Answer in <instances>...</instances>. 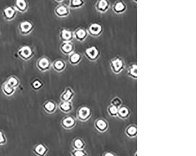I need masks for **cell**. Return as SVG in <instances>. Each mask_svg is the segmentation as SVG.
<instances>
[{"mask_svg": "<svg viewBox=\"0 0 196 156\" xmlns=\"http://www.w3.org/2000/svg\"><path fill=\"white\" fill-rule=\"evenodd\" d=\"M49 152V147L42 143L35 144L33 148V153L36 156H47Z\"/></svg>", "mask_w": 196, "mask_h": 156, "instance_id": "7", "label": "cell"}, {"mask_svg": "<svg viewBox=\"0 0 196 156\" xmlns=\"http://www.w3.org/2000/svg\"><path fill=\"white\" fill-rule=\"evenodd\" d=\"M7 143V139L5 133L0 130V146H4Z\"/></svg>", "mask_w": 196, "mask_h": 156, "instance_id": "35", "label": "cell"}, {"mask_svg": "<svg viewBox=\"0 0 196 156\" xmlns=\"http://www.w3.org/2000/svg\"><path fill=\"white\" fill-rule=\"evenodd\" d=\"M110 67L112 72L116 75L121 73L126 68V62L123 58L116 56L110 61Z\"/></svg>", "mask_w": 196, "mask_h": 156, "instance_id": "1", "label": "cell"}, {"mask_svg": "<svg viewBox=\"0 0 196 156\" xmlns=\"http://www.w3.org/2000/svg\"><path fill=\"white\" fill-rule=\"evenodd\" d=\"M51 67V64L49 59L46 57H42L37 62V68L41 72H46Z\"/></svg>", "mask_w": 196, "mask_h": 156, "instance_id": "11", "label": "cell"}, {"mask_svg": "<svg viewBox=\"0 0 196 156\" xmlns=\"http://www.w3.org/2000/svg\"><path fill=\"white\" fill-rule=\"evenodd\" d=\"M43 109L44 112L49 115L54 114L56 112L58 105L53 100H48L43 105Z\"/></svg>", "mask_w": 196, "mask_h": 156, "instance_id": "13", "label": "cell"}, {"mask_svg": "<svg viewBox=\"0 0 196 156\" xmlns=\"http://www.w3.org/2000/svg\"><path fill=\"white\" fill-rule=\"evenodd\" d=\"M107 112L108 115L111 117H117L118 110V107H116L115 106H113L112 105H110L107 107Z\"/></svg>", "mask_w": 196, "mask_h": 156, "instance_id": "31", "label": "cell"}, {"mask_svg": "<svg viewBox=\"0 0 196 156\" xmlns=\"http://www.w3.org/2000/svg\"><path fill=\"white\" fill-rule=\"evenodd\" d=\"M2 91L3 93L7 97H11L13 96L16 92V89L12 88L10 85L5 82L2 85Z\"/></svg>", "mask_w": 196, "mask_h": 156, "instance_id": "28", "label": "cell"}, {"mask_svg": "<svg viewBox=\"0 0 196 156\" xmlns=\"http://www.w3.org/2000/svg\"><path fill=\"white\" fill-rule=\"evenodd\" d=\"M94 127L98 132L103 133L107 131L109 128V123L107 120L100 117L94 122Z\"/></svg>", "mask_w": 196, "mask_h": 156, "instance_id": "8", "label": "cell"}, {"mask_svg": "<svg viewBox=\"0 0 196 156\" xmlns=\"http://www.w3.org/2000/svg\"><path fill=\"white\" fill-rule=\"evenodd\" d=\"M76 124V119L71 115H67L61 120V126L65 130H71L75 127Z\"/></svg>", "mask_w": 196, "mask_h": 156, "instance_id": "5", "label": "cell"}, {"mask_svg": "<svg viewBox=\"0 0 196 156\" xmlns=\"http://www.w3.org/2000/svg\"><path fill=\"white\" fill-rule=\"evenodd\" d=\"M55 1H57V2H62L63 1H64V0H55Z\"/></svg>", "mask_w": 196, "mask_h": 156, "instance_id": "37", "label": "cell"}, {"mask_svg": "<svg viewBox=\"0 0 196 156\" xmlns=\"http://www.w3.org/2000/svg\"><path fill=\"white\" fill-rule=\"evenodd\" d=\"M59 38L62 42H71L74 39V33L68 29H61L59 34Z\"/></svg>", "mask_w": 196, "mask_h": 156, "instance_id": "19", "label": "cell"}, {"mask_svg": "<svg viewBox=\"0 0 196 156\" xmlns=\"http://www.w3.org/2000/svg\"><path fill=\"white\" fill-rule=\"evenodd\" d=\"M71 156H88V153L84 149L78 150V149H74L73 151L71 152Z\"/></svg>", "mask_w": 196, "mask_h": 156, "instance_id": "32", "label": "cell"}, {"mask_svg": "<svg viewBox=\"0 0 196 156\" xmlns=\"http://www.w3.org/2000/svg\"><path fill=\"white\" fill-rule=\"evenodd\" d=\"M131 115V110L126 105H121L118 107L117 117L121 120H126Z\"/></svg>", "mask_w": 196, "mask_h": 156, "instance_id": "20", "label": "cell"}, {"mask_svg": "<svg viewBox=\"0 0 196 156\" xmlns=\"http://www.w3.org/2000/svg\"><path fill=\"white\" fill-rule=\"evenodd\" d=\"M58 107L62 112L69 113L73 109V102L71 101H61L59 103Z\"/></svg>", "mask_w": 196, "mask_h": 156, "instance_id": "22", "label": "cell"}, {"mask_svg": "<svg viewBox=\"0 0 196 156\" xmlns=\"http://www.w3.org/2000/svg\"><path fill=\"white\" fill-rule=\"evenodd\" d=\"M75 96V92L73 89L70 87H67L60 95L61 101H71Z\"/></svg>", "mask_w": 196, "mask_h": 156, "instance_id": "17", "label": "cell"}, {"mask_svg": "<svg viewBox=\"0 0 196 156\" xmlns=\"http://www.w3.org/2000/svg\"><path fill=\"white\" fill-rule=\"evenodd\" d=\"M84 54L90 62H95L100 58L101 51L97 46H90L85 49Z\"/></svg>", "mask_w": 196, "mask_h": 156, "instance_id": "2", "label": "cell"}, {"mask_svg": "<svg viewBox=\"0 0 196 156\" xmlns=\"http://www.w3.org/2000/svg\"><path fill=\"white\" fill-rule=\"evenodd\" d=\"M14 7L17 11H19L21 12H25L28 10V5L25 0H16Z\"/></svg>", "mask_w": 196, "mask_h": 156, "instance_id": "27", "label": "cell"}, {"mask_svg": "<svg viewBox=\"0 0 196 156\" xmlns=\"http://www.w3.org/2000/svg\"><path fill=\"white\" fill-rule=\"evenodd\" d=\"M84 4V0H70L69 7L73 10H76L82 8Z\"/></svg>", "mask_w": 196, "mask_h": 156, "instance_id": "29", "label": "cell"}, {"mask_svg": "<svg viewBox=\"0 0 196 156\" xmlns=\"http://www.w3.org/2000/svg\"><path fill=\"white\" fill-rule=\"evenodd\" d=\"M83 56L77 52H74L69 55V62L73 66L78 65L82 61Z\"/></svg>", "mask_w": 196, "mask_h": 156, "instance_id": "21", "label": "cell"}, {"mask_svg": "<svg viewBox=\"0 0 196 156\" xmlns=\"http://www.w3.org/2000/svg\"><path fill=\"white\" fill-rule=\"evenodd\" d=\"M111 5V2L109 0H97L95 8L98 12L104 14L108 11Z\"/></svg>", "mask_w": 196, "mask_h": 156, "instance_id": "10", "label": "cell"}, {"mask_svg": "<svg viewBox=\"0 0 196 156\" xmlns=\"http://www.w3.org/2000/svg\"><path fill=\"white\" fill-rule=\"evenodd\" d=\"M127 10V5L124 0H117L112 5V11L116 14H123Z\"/></svg>", "mask_w": 196, "mask_h": 156, "instance_id": "6", "label": "cell"}, {"mask_svg": "<svg viewBox=\"0 0 196 156\" xmlns=\"http://www.w3.org/2000/svg\"><path fill=\"white\" fill-rule=\"evenodd\" d=\"M132 1L134 2V3H137V0H132Z\"/></svg>", "mask_w": 196, "mask_h": 156, "instance_id": "38", "label": "cell"}, {"mask_svg": "<svg viewBox=\"0 0 196 156\" xmlns=\"http://www.w3.org/2000/svg\"><path fill=\"white\" fill-rule=\"evenodd\" d=\"M74 33V38L80 42H83L85 41L88 36L87 29L84 28L83 27H80L76 29Z\"/></svg>", "mask_w": 196, "mask_h": 156, "instance_id": "12", "label": "cell"}, {"mask_svg": "<svg viewBox=\"0 0 196 156\" xmlns=\"http://www.w3.org/2000/svg\"><path fill=\"white\" fill-rule=\"evenodd\" d=\"M72 147L74 149L82 150L84 149L86 146V143L83 139L80 137H75L71 143Z\"/></svg>", "mask_w": 196, "mask_h": 156, "instance_id": "26", "label": "cell"}, {"mask_svg": "<svg viewBox=\"0 0 196 156\" xmlns=\"http://www.w3.org/2000/svg\"><path fill=\"white\" fill-rule=\"evenodd\" d=\"M18 54L21 58L27 61L33 56L34 52L28 46H24L18 50Z\"/></svg>", "mask_w": 196, "mask_h": 156, "instance_id": "9", "label": "cell"}, {"mask_svg": "<svg viewBox=\"0 0 196 156\" xmlns=\"http://www.w3.org/2000/svg\"><path fill=\"white\" fill-rule=\"evenodd\" d=\"M127 74L130 78L134 80L137 79V64L136 62H132L129 65L127 70Z\"/></svg>", "mask_w": 196, "mask_h": 156, "instance_id": "23", "label": "cell"}, {"mask_svg": "<svg viewBox=\"0 0 196 156\" xmlns=\"http://www.w3.org/2000/svg\"><path fill=\"white\" fill-rule=\"evenodd\" d=\"M75 46L72 42H62L60 45V50L64 55H69L74 51Z\"/></svg>", "mask_w": 196, "mask_h": 156, "instance_id": "16", "label": "cell"}, {"mask_svg": "<svg viewBox=\"0 0 196 156\" xmlns=\"http://www.w3.org/2000/svg\"><path fill=\"white\" fill-rule=\"evenodd\" d=\"M31 86L35 90H39L43 86V83H42V82H41L39 80L37 79L33 82V83L31 84Z\"/></svg>", "mask_w": 196, "mask_h": 156, "instance_id": "34", "label": "cell"}, {"mask_svg": "<svg viewBox=\"0 0 196 156\" xmlns=\"http://www.w3.org/2000/svg\"><path fill=\"white\" fill-rule=\"evenodd\" d=\"M34 29L33 24L28 21H23L19 24V31L20 34L27 35L30 34Z\"/></svg>", "mask_w": 196, "mask_h": 156, "instance_id": "14", "label": "cell"}, {"mask_svg": "<svg viewBox=\"0 0 196 156\" xmlns=\"http://www.w3.org/2000/svg\"><path fill=\"white\" fill-rule=\"evenodd\" d=\"M103 26L98 22H92L88 25L87 31L88 34L94 38H97L103 34Z\"/></svg>", "mask_w": 196, "mask_h": 156, "instance_id": "4", "label": "cell"}, {"mask_svg": "<svg viewBox=\"0 0 196 156\" xmlns=\"http://www.w3.org/2000/svg\"><path fill=\"white\" fill-rule=\"evenodd\" d=\"M137 152H136V153H135V155H134V156H137Z\"/></svg>", "mask_w": 196, "mask_h": 156, "instance_id": "39", "label": "cell"}, {"mask_svg": "<svg viewBox=\"0 0 196 156\" xmlns=\"http://www.w3.org/2000/svg\"><path fill=\"white\" fill-rule=\"evenodd\" d=\"M77 118L82 122L88 121L92 116V110L90 107L83 106L79 107L76 113Z\"/></svg>", "mask_w": 196, "mask_h": 156, "instance_id": "3", "label": "cell"}, {"mask_svg": "<svg viewBox=\"0 0 196 156\" xmlns=\"http://www.w3.org/2000/svg\"><path fill=\"white\" fill-rule=\"evenodd\" d=\"M17 10L14 7H8L3 10V14L4 19L7 21L13 20L17 15Z\"/></svg>", "mask_w": 196, "mask_h": 156, "instance_id": "18", "label": "cell"}, {"mask_svg": "<svg viewBox=\"0 0 196 156\" xmlns=\"http://www.w3.org/2000/svg\"><path fill=\"white\" fill-rule=\"evenodd\" d=\"M5 82L8 83L10 86L16 89L20 86V79L14 76H10V78H8Z\"/></svg>", "mask_w": 196, "mask_h": 156, "instance_id": "30", "label": "cell"}, {"mask_svg": "<svg viewBox=\"0 0 196 156\" xmlns=\"http://www.w3.org/2000/svg\"><path fill=\"white\" fill-rule=\"evenodd\" d=\"M55 13L59 18H65L70 14V10L67 5L59 4L55 8Z\"/></svg>", "mask_w": 196, "mask_h": 156, "instance_id": "15", "label": "cell"}, {"mask_svg": "<svg viewBox=\"0 0 196 156\" xmlns=\"http://www.w3.org/2000/svg\"><path fill=\"white\" fill-rule=\"evenodd\" d=\"M102 156H117L115 153L111 151H106L103 154Z\"/></svg>", "mask_w": 196, "mask_h": 156, "instance_id": "36", "label": "cell"}, {"mask_svg": "<svg viewBox=\"0 0 196 156\" xmlns=\"http://www.w3.org/2000/svg\"><path fill=\"white\" fill-rule=\"evenodd\" d=\"M126 136L130 139H135L137 136V126L134 124H130L125 130Z\"/></svg>", "mask_w": 196, "mask_h": 156, "instance_id": "24", "label": "cell"}, {"mask_svg": "<svg viewBox=\"0 0 196 156\" xmlns=\"http://www.w3.org/2000/svg\"><path fill=\"white\" fill-rule=\"evenodd\" d=\"M51 66L55 71L57 72H61L64 71L66 68V63L62 59H58L55 60L53 64L51 65Z\"/></svg>", "mask_w": 196, "mask_h": 156, "instance_id": "25", "label": "cell"}, {"mask_svg": "<svg viewBox=\"0 0 196 156\" xmlns=\"http://www.w3.org/2000/svg\"><path fill=\"white\" fill-rule=\"evenodd\" d=\"M110 105H112L116 107H120L121 105H123V101L121 99V98L116 96L112 99V100L110 102Z\"/></svg>", "mask_w": 196, "mask_h": 156, "instance_id": "33", "label": "cell"}]
</instances>
